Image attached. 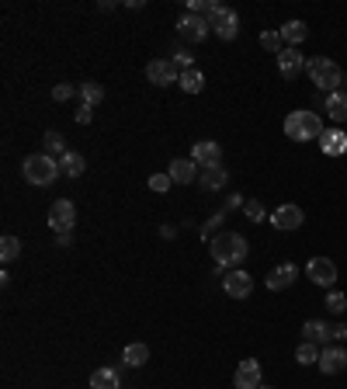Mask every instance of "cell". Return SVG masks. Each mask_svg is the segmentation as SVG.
I'll use <instances>...</instances> for the list:
<instances>
[{"instance_id":"12","label":"cell","mask_w":347,"mask_h":389,"mask_svg":"<svg viewBox=\"0 0 347 389\" xmlns=\"http://www.w3.org/2000/svg\"><path fill=\"white\" fill-rule=\"evenodd\" d=\"M167 174H170V181H174V185H191V181H198V178H202V167H198L195 160L178 156V160H170Z\"/></svg>"},{"instance_id":"16","label":"cell","mask_w":347,"mask_h":389,"mask_svg":"<svg viewBox=\"0 0 347 389\" xmlns=\"http://www.w3.org/2000/svg\"><path fill=\"white\" fill-rule=\"evenodd\" d=\"M296 278H299V268H296L292 261H285V264H278V268L264 278V282H267V289H271V292H285L288 285L296 282Z\"/></svg>"},{"instance_id":"19","label":"cell","mask_w":347,"mask_h":389,"mask_svg":"<svg viewBox=\"0 0 347 389\" xmlns=\"http://www.w3.org/2000/svg\"><path fill=\"white\" fill-rule=\"evenodd\" d=\"M302 338H306L309 344L326 348V344H330V327H326L323 320H306V323H302Z\"/></svg>"},{"instance_id":"11","label":"cell","mask_w":347,"mask_h":389,"mask_svg":"<svg viewBox=\"0 0 347 389\" xmlns=\"http://www.w3.org/2000/svg\"><path fill=\"white\" fill-rule=\"evenodd\" d=\"M274 60H278V73H281L285 80H296V77L306 70V60L299 56V49H292V45H285V49L274 56Z\"/></svg>"},{"instance_id":"23","label":"cell","mask_w":347,"mask_h":389,"mask_svg":"<svg viewBox=\"0 0 347 389\" xmlns=\"http://www.w3.org/2000/svg\"><path fill=\"white\" fill-rule=\"evenodd\" d=\"M306 35H309L306 21H285L281 25V38H285V45H292V49H299L306 42Z\"/></svg>"},{"instance_id":"18","label":"cell","mask_w":347,"mask_h":389,"mask_svg":"<svg viewBox=\"0 0 347 389\" xmlns=\"http://www.w3.org/2000/svg\"><path fill=\"white\" fill-rule=\"evenodd\" d=\"M320 146H323L326 156H344L347 153V132L344 129H326L320 136Z\"/></svg>"},{"instance_id":"17","label":"cell","mask_w":347,"mask_h":389,"mask_svg":"<svg viewBox=\"0 0 347 389\" xmlns=\"http://www.w3.org/2000/svg\"><path fill=\"white\" fill-rule=\"evenodd\" d=\"M347 368V348H323L320 351V372L323 375H340Z\"/></svg>"},{"instance_id":"20","label":"cell","mask_w":347,"mask_h":389,"mask_svg":"<svg viewBox=\"0 0 347 389\" xmlns=\"http://www.w3.org/2000/svg\"><path fill=\"white\" fill-rule=\"evenodd\" d=\"M226 181H229V171L219 163V167H205L202 171V178H198V185L205 188V191H219V188H226Z\"/></svg>"},{"instance_id":"29","label":"cell","mask_w":347,"mask_h":389,"mask_svg":"<svg viewBox=\"0 0 347 389\" xmlns=\"http://www.w3.org/2000/svg\"><path fill=\"white\" fill-rule=\"evenodd\" d=\"M42 143H45V153H49V156H56V160H60V156L67 153V139H63L60 132H56V129H49Z\"/></svg>"},{"instance_id":"30","label":"cell","mask_w":347,"mask_h":389,"mask_svg":"<svg viewBox=\"0 0 347 389\" xmlns=\"http://www.w3.org/2000/svg\"><path fill=\"white\" fill-rule=\"evenodd\" d=\"M0 257H4V264H11V261H18V257H21V240L8 233L4 240H0Z\"/></svg>"},{"instance_id":"6","label":"cell","mask_w":347,"mask_h":389,"mask_svg":"<svg viewBox=\"0 0 347 389\" xmlns=\"http://www.w3.org/2000/svg\"><path fill=\"white\" fill-rule=\"evenodd\" d=\"M49 226H52L56 233H70V230L77 226V205H73L70 198H56V202L49 205Z\"/></svg>"},{"instance_id":"10","label":"cell","mask_w":347,"mask_h":389,"mask_svg":"<svg viewBox=\"0 0 347 389\" xmlns=\"http://www.w3.org/2000/svg\"><path fill=\"white\" fill-rule=\"evenodd\" d=\"M146 80L156 87H170L181 80V70L174 67V60H153V63H146Z\"/></svg>"},{"instance_id":"13","label":"cell","mask_w":347,"mask_h":389,"mask_svg":"<svg viewBox=\"0 0 347 389\" xmlns=\"http://www.w3.org/2000/svg\"><path fill=\"white\" fill-rule=\"evenodd\" d=\"M191 160L202 167H219V160H222V146L215 143V139H198L195 146H191Z\"/></svg>"},{"instance_id":"36","label":"cell","mask_w":347,"mask_h":389,"mask_svg":"<svg viewBox=\"0 0 347 389\" xmlns=\"http://www.w3.org/2000/svg\"><path fill=\"white\" fill-rule=\"evenodd\" d=\"M91 119H94V108H91V104H80V108H77V122H80V126H91Z\"/></svg>"},{"instance_id":"27","label":"cell","mask_w":347,"mask_h":389,"mask_svg":"<svg viewBox=\"0 0 347 389\" xmlns=\"http://www.w3.org/2000/svg\"><path fill=\"white\" fill-rule=\"evenodd\" d=\"M122 362H125V368H139V365L149 362V348L136 341V344H129V348L122 351Z\"/></svg>"},{"instance_id":"1","label":"cell","mask_w":347,"mask_h":389,"mask_svg":"<svg viewBox=\"0 0 347 389\" xmlns=\"http://www.w3.org/2000/svg\"><path fill=\"white\" fill-rule=\"evenodd\" d=\"M212 257H215V274L222 278L226 271H233L237 264H243L247 257V237L243 233H233V230H226V233H215V240L208 244Z\"/></svg>"},{"instance_id":"15","label":"cell","mask_w":347,"mask_h":389,"mask_svg":"<svg viewBox=\"0 0 347 389\" xmlns=\"http://www.w3.org/2000/svg\"><path fill=\"white\" fill-rule=\"evenodd\" d=\"M233 386L237 389H261V362L257 358H243L237 375H233Z\"/></svg>"},{"instance_id":"4","label":"cell","mask_w":347,"mask_h":389,"mask_svg":"<svg viewBox=\"0 0 347 389\" xmlns=\"http://www.w3.org/2000/svg\"><path fill=\"white\" fill-rule=\"evenodd\" d=\"M306 73H309V80H313L323 94H333V91H340V84H344V70H340L333 60H326V56H313V60L306 63Z\"/></svg>"},{"instance_id":"31","label":"cell","mask_w":347,"mask_h":389,"mask_svg":"<svg viewBox=\"0 0 347 389\" xmlns=\"http://www.w3.org/2000/svg\"><path fill=\"white\" fill-rule=\"evenodd\" d=\"M243 215H247L250 222H264V219H267L264 202H261V198H247V202H243Z\"/></svg>"},{"instance_id":"8","label":"cell","mask_w":347,"mask_h":389,"mask_svg":"<svg viewBox=\"0 0 347 389\" xmlns=\"http://www.w3.org/2000/svg\"><path fill=\"white\" fill-rule=\"evenodd\" d=\"M222 289L229 299H247L254 292V278L243 271V268H233V271H226L222 274Z\"/></svg>"},{"instance_id":"32","label":"cell","mask_w":347,"mask_h":389,"mask_svg":"<svg viewBox=\"0 0 347 389\" xmlns=\"http://www.w3.org/2000/svg\"><path fill=\"white\" fill-rule=\"evenodd\" d=\"M261 45H264L271 56H278V52L285 49V38H281V32H264V35H261Z\"/></svg>"},{"instance_id":"5","label":"cell","mask_w":347,"mask_h":389,"mask_svg":"<svg viewBox=\"0 0 347 389\" xmlns=\"http://www.w3.org/2000/svg\"><path fill=\"white\" fill-rule=\"evenodd\" d=\"M208 28L215 32V38H222V42H233V38L240 35V14H237L233 8L219 4V8L208 14Z\"/></svg>"},{"instance_id":"28","label":"cell","mask_w":347,"mask_h":389,"mask_svg":"<svg viewBox=\"0 0 347 389\" xmlns=\"http://www.w3.org/2000/svg\"><path fill=\"white\" fill-rule=\"evenodd\" d=\"M320 344H309V341H302L299 348H296V362L299 365H320Z\"/></svg>"},{"instance_id":"21","label":"cell","mask_w":347,"mask_h":389,"mask_svg":"<svg viewBox=\"0 0 347 389\" xmlns=\"http://www.w3.org/2000/svg\"><path fill=\"white\" fill-rule=\"evenodd\" d=\"M326 115H330L337 126L347 122V91H333V94H326Z\"/></svg>"},{"instance_id":"35","label":"cell","mask_w":347,"mask_h":389,"mask_svg":"<svg viewBox=\"0 0 347 389\" xmlns=\"http://www.w3.org/2000/svg\"><path fill=\"white\" fill-rule=\"evenodd\" d=\"M170 185H174V181H170V174H153V178H149V188H153V191H160V195H163Z\"/></svg>"},{"instance_id":"14","label":"cell","mask_w":347,"mask_h":389,"mask_svg":"<svg viewBox=\"0 0 347 389\" xmlns=\"http://www.w3.org/2000/svg\"><path fill=\"white\" fill-rule=\"evenodd\" d=\"M178 32H181V38H188V42H205V38L212 35L208 18H198V14H184V18L178 21Z\"/></svg>"},{"instance_id":"2","label":"cell","mask_w":347,"mask_h":389,"mask_svg":"<svg viewBox=\"0 0 347 389\" xmlns=\"http://www.w3.org/2000/svg\"><path fill=\"white\" fill-rule=\"evenodd\" d=\"M21 174H25L28 185L45 188V185H52L56 178H60L63 171H60V160H56V156H49V153H32V156L21 163Z\"/></svg>"},{"instance_id":"25","label":"cell","mask_w":347,"mask_h":389,"mask_svg":"<svg viewBox=\"0 0 347 389\" xmlns=\"http://www.w3.org/2000/svg\"><path fill=\"white\" fill-rule=\"evenodd\" d=\"M178 87H181L184 94H202V91H205V73L191 67V70H184V73H181Z\"/></svg>"},{"instance_id":"9","label":"cell","mask_w":347,"mask_h":389,"mask_svg":"<svg viewBox=\"0 0 347 389\" xmlns=\"http://www.w3.org/2000/svg\"><path fill=\"white\" fill-rule=\"evenodd\" d=\"M302 222H306V212L299 209V205H292V202H285V205H278L274 212H271V226L274 230H299L302 226Z\"/></svg>"},{"instance_id":"33","label":"cell","mask_w":347,"mask_h":389,"mask_svg":"<svg viewBox=\"0 0 347 389\" xmlns=\"http://www.w3.org/2000/svg\"><path fill=\"white\" fill-rule=\"evenodd\" d=\"M326 309L340 316V313L347 309V296H344V292H326Z\"/></svg>"},{"instance_id":"39","label":"cell","mask_w":347,"mask_h":389,"mask_svg":"<svg viewBox=\"0 0 347 389\" xmlns=\"http://www.w3.org/2000/svg\"><path fill=\"white\" fill-rule=\"evenodd\" d=\"M70 244H73L70 233H56V247H70Z\"/></svg>"},{"instance_id":"26","label":"cell","mask_w":347,"mask_h":389,"mask_svg":"<svg viewBox=\"0 0 347 389\" xmlns=\"http://www.w3.org/2000/svg\"><path fill=\"white\" fill-rule=\"evenodd\" d=\"M77 91H80V104H91V108H97V104L104 101V87H101V84H94V80H84V84H77Z\"/></svg>"},{"instance_id":"7","label":"cell","mask_w":347,"mask_h":389,"mask_svg":"<svg viewBox=\"0 0 347 389\" xmlns=\"http://www.w3.org/2000/svg\"><path fill=\"white\" fill-rule=\"evenodd\" d=\"M306 278L313 285H320V289H333L337 285V264L330 257H313L306 264Z\"/></svg>"},{"instance_id":"40","label":"cell","mask_w":347,"mask_h":389,"mask_svg":"<svg viewBox=\"0 0 347 389\" xmlns=\"http://www.w3.org/2000/svg\"><path fill=\"white\" fill-rule=\"evenodd\" d=\"M261 389H267V386H261Z\"/></svg>"},{"instance_id":"3","label":"cell","mask_w":347,"mask_h":389,"mask_svg":"<svg viewBox=\"0 0 347 389\" xmlns=\"http://www.w3.org/2000/svg\"><path fill=\"white\" fill-rule=\"evenodd\" d=\"M326 129H323V119L316 111H292L285 119V136L296 139V143H309V139H320Z\"/></svg>"},{"instance_id":"24","label":"cell","mask_w":347,"mask_h":389,"mask_svg":"<svg viewBox=\"0 0 347 389\" xmlns=\"http://www.w3.org/2000/svg\"><path fill=\"white\" fill-rule=\"evenodd\" d=\"M60 171H63L67 178H80V174L87 171V160H84L80 153H73V150H67V153L60 156Z\"/></svg>"},{"instance_id":"38","label":"cell","mask_w":347,"mask_h":389,"mask_svg":"<svg viewBox=\"0 0 347 389\" xmlns=\"http://www.w3.org/2000/svg\"><path fill=\"white\" fill-rule=\"evenodd\" d=\"M219 222H222V215H215V219H208V226L202 230V237H205V240H212V230L219 226Z\"/></svg>"},{"instance_id":"22","label":"cell","mask_w":347,"mask_h":389,"mask_svg":"<svg viewBox=\"0 0 347 389\" xmlns=\"http://www.w3.org/2000/svg\"><path fill=\"white\" fill-rule=\"evenodd\" d=\"M91 389H122L119 368H97V372H91Z\"/></svg>"},{"instance_id":"34","label":"cell","mask_w":347,"mask_h":389,"mask_svg":"<svg viewBox=\"0 0 347 389\" xmlns=\"http://www.w3.org/2000/svg\"><path fill=\"white\" fill-rule=\"evenodd\" d=\"M73 94H80L73 84H56V87H52V101H60V104H63V101H70Z\"/></svg>"},{"instance_id":"37","label":"cell","mask_w":347,"mask_h":389,"mask_svg":"<svg viewBox=\"0 0 347 389\" xmlns=\"http://www.w3.org/2000/svg\"><path fill=\"white\" fill-rule=\"evenodd\" d=\"M330 338H333V341H347V323H337V327H330Z\"/></svg>"}]
</instances>
